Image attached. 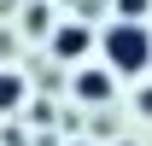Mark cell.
Listing matches in <instances>:
<instances>
[{
  "label": "cell",
  "mask_w": 152,
  "mask_h": 146,
  "mask_svg": "<svg viewBox=\"0 0 152 146\" xmlns=\"http://www.w3.org/2000/svg\"><path fill=\"white\" fill-rule=\"evenodd\" d=\"M99 53H105V64H111L117 76H140L152 64V29L140 18H117L105 35H99Z\"/></svg>",
  "instance_id": "obj_1"
},
{
  "label": "cell",
  "mask_w": 152,
  "mask_h": 146,
  "mask_svg": "<svg viewBox=\"0 0 152 146\" xmlns=\"http://www.w3.org/2000/svg\"><path fill=\"white\" fill-rule=\"evenodd\" d=\"M70 93L82 99V105H105V99L117 93V70L111 64H82V70L70 76Z\"/></svg>",
  "instance_id": "obj_2"
},
{
  "label": "cell",
  "mask_w": 152,
  "mask_h": 146,
  "mask_svg": "<svg viewBox=\"0 0 152 146\" xmlns=\"http://www.w3.org/2000/svg\"><path fill=\"white\" fill-rule=\"evenodd\" d=\"M88 47H94V29H88V23H58L53 29V53L64 58V64H76V58H88Z\"/></svg>",
  "instance_id": "obj_3"
},
{
  "label": "cell",
  "mask_w": 152,
  "mask_h": 146,
  "mask_svg": "<svg viewBox=\"0 0 152 146\" xmlns=\"http://www.w3.org/2000/svg\"><path fill=\"white\" fill-rule=\"evenodd\" d=\"M23 99H29V82H23V70H0V111H18Z\"/></svg>",
  "instance_id": "obj_4"
},
{
  "label": "cell",
  "mask_w": 152,
  "mask_h": 146,
  "mask_svg": "<svg viewBox=\"0 0 152 146\" xmlns=\"http://www.w3.org/2000/svg\"><path fill=\"white\" fill-rule=\"evenodd\" d=\"M134 111H140V117H152V82H146L140 93H134Z\"/></svg>",
  "instance_id": "obj_5"
},
{
  "label": "cell",
  "mask_w": 152,
  "mask_h": 146,
  "mask_svg": "<svg viewBox=\"0 0 152 146\" xmlns=\"http://www.w3.org/2000/svg\"><path fill=\"white\" fill-rule=\"evenodd\" d=\"M117 12H123V18H140V12H146V0H117Z\"/></svg>",
  "instance_id": "obj_6"
},
{
  "label": "cell",
  "mask_w": 152,
  "mask_h": 146,
  "mask_svg": "<svg viewBox=\"0 0 152 146\" xmlns=\"http://www.w3.org/2000/svg\"><path fill=\"white\" fill-rule=\"evenodd\" d=\"M70 146H88V140H70Z\"/></svg>",
  "instance_id": "obj_7"
}]
</instances>
